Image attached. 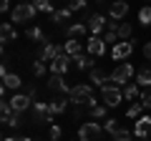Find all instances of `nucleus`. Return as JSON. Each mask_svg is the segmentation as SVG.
Masks as SVG:
<instances>
[{"label": "nucleus", "instance_id": "obj_41", "mask_svg": "<svg viewBox=\"0 0 151 141\" xmlns=\"http://www.w3.org/2000/svg\"><path fill=\"white\" fill-rule=\"evenodd\" d=\"M144 55H146V60H151V40L144 45Z\"/></svg>", "mask_w": 151, "mask_h": 141}, {"label": "nucleus", "instance_id": "obj_42", "mask_svg": "<svg viewBox=\"0 0 151 141\" xmlns=\"http://www.w3.org/2000/svg\"><path fill=\"white\" fill-rule=\"evenodd\" d=\"M25 93H28L30 98H35V86H28V88H25Z\"/></svg>", "mask_w": 151, "mask_h": 141}, {"label": "nucleus", "instance_id": "obj_20", "mask_svg": "<svg viewBox=\"0 0 151 141\" xmlns=\"http://www.w3.org/2000/svg\"><path fill=\"white\" fill-rule=\"evenodd\" d=\"M91 81L96 83V86H101V88H103V86H108L106 81H111V76H108V73H103L101 68H93V70H91Z\"/></svg>", "mask_w": 151, "mask_h": 141}, {"label": "nucleus", "instance_id": "obj_24", "mask_svg": "<svg viewBox=\"0 0 151 141\" xmlns=\"http://www.w3.org/2000/svg\"><path fill=\"white\" fill-rule=\"evenodd\" d=\"M48 106H50V114L55 116V114H63V111L68 109V101H63V98H55V101H50Z\"/></svg>", "mask_w": 151, "mask_h": 141}, {"label": "nucleus", "instance_id": "obj_33", "mask_svg": "<svg viewBox=\"0 0 151 141\" xmlns=\"http://www.w3.org/2000/svg\"><path fill=\"white\" fill-rule=\"evenodd\" d=\"M116 35H119V38H129V35H131V25H129V23H121V25H119V33H116Z\"/></svg>", "mask_w": 151, "mask_h": 141}, {"label": "nucleus", "instance_id": "obj_7", "mask_svg": "<svg viewBox=\"0 0 151 141\" xmlns=\"http://www.w3.org/2000/svg\"><path fill=\"white\" fill-rule=\"evenodd\" d=\"M58 55H63V48L60 45H53V43H43V48H40V53H38V60H48V63H53Z\"/></svg>", "mask_w": 151, "mask_h": 141}, {"label": "nucleus", "instance_id": "obj_36", "mask_svg": "<svg viewBox=\"0 0 151 141\" xmlns=\"http://www.w3.org/2000/svg\"><path fill=\"white\" fill-rule=\"evenodd\" d=\"M116 38H119V35H116V33H111V30H106V35H103V43H111V45H116Z\"/></svg>", "mask_w": 151, "mask_h": 141}, {"label": "nucleus", "instance_id": "obj_21", "mask_svg": "<svg viewBox=\"0 0 151 141\" xmlns=\"http://www.w3.org/2000/svg\"><path fill=\"white\" fill-rule=\"evenodd\" d=\"M3 86H5V88H20L23 86V78L18 76V73H8V76H3Z\"/></svg>", "mask_w": 151, "mask_h": 141}, {"label": "nucleus", "instance_id": "obj_13", "mask_svg": "<svg viewBox=\"0 0 151 141\" xmlns=\"http://www.w3.org/2000/svg\"><path fill=\"white\" fill-rule=\"evenodd\" d=\"M48 88H50V91L68 93V96H70V86L65 83V78H63V76H50V78H48Z\"/></svg>", "mask_w": 151, "mask_h": 141}, {"label": "nucleus", "instance_id": "obj_3", "mask_svg": "<svg viewBox=\"0 0 151 141\" xmlns=\"http://www.w3.org/2000/svg\"><path fill=\"white\" fill-rule=\"evenodd\" d=\"M131 76H134V68H131L129 63H121V65L113 68L111 81H113V86H129V83H131Z\"/></svg>", "mask_w": 151, "mask_h": 141}, {"label": "nucleus", "instance_id": "obj_2", "mask_svg": "<svg viewBox=\"0 0 151 141\" xmlns=\"http://www.w3.org/2000/svg\"><path fill=\"white\" fill-rule=\"evenodd\" d=\"M101 101H103V106H108V109H116V106L124 101V91H121L119 86L108 83V86L101 88Z\"/></svg>", "mask_w": 151, "mask_h": 141}, {"label": "nucleus", "instance_id": "obj_39", "mask_svg": "<svg viewBox=\"0 0 151 141\" xmlns=\"http://www.w3.org/2000/svg\"><path fill=\"white\" fill-rule=\"evenodd\" d=\"M60 134H63V131H60V126H50V139H53V141H58Z\"/></svg>", "mask_w": 151, "mask_h": 141}, {"label": "nucleus", "instance_id": "obj_35", "mask_svg": "<svg viewBox=\"0 0 151 141\" xmlns=\"http://www.w3.org/2000/svg\"><path fill=\"white\" fill-rule=\"evenodd\" d=\"M141 106H144V109H151V88L146 93H141Z\"/></svg>", "mask_w": 151, "mask_h": 141}, {"label": "nucleus", "instance_id": "obj_40", "mask_svg": "<svg viewBox=\"0 0 151 141\" xmlns=\"http://www.w3.org/2000/svg\"><path fill=\"white\" fill-rule=\"evenodd\" d=\"M108 30H111V33H119V23H116V20H108Z\"/></svg>", "mask_w": 151, "mask_h": 141}, {"label": "nucleus", "instance_id": "obj_5", "mask_svg": "<svg viewBox=\"0 0 151 141\" xmlns=\"http://www.w3.org/2000/svg\"><path fill=\"white\" fill-rule=\"evenodd\" d=\"M35 18V5L30 3H23V5H15V10L10 13V20L13 23H28Z\"/></svg>", "mask_w": 151, "mask_h": 141}, {"label": "nucleus", "instance_id": "obj_22", "mask_svg": "<svg viewBox=\"0 0 151 141\" xmlns=\"http://www.w3.org/2000/svg\"><path fill=\"white\" fill-rule=\"evenodd\" d=\"M76 60V68H81V70H93V58L91 55H78Z\"/></svg>", "mask_w": 151, "mask_h": 141}, {"label": "nucleus", "instance_id": "obj_14", "mask_svg": "<svg viewBox=\"0 0 151 141\" xmlns=\"http://www.w3.org/2000/svg\"><path fill=\"white\" fill-rule=\"evenodd\" d=\"M86 50H88V55H103L106 53V43H103V38H88Z\"/></svg>", "mask_w": 151, "mask_h": 141}, {"label": "nucleus", "instance_id": "obj_4", "mask_svg": "<svg viewBox=\"0 0 151 141\" xmlns=\"http://www.w3.org/2000/svg\"><path fill=\"white\" fill-rule=\"evenodd\" d=\"M101 126L96 124V121H86V124L78 129V141H98L101 139Z\"/></svg>", "mask_w": 151, "mask_h": 141}, {"label": "nucleus", "instance_id": "obj_37", "mask_svg": "<svg viewBox=\"0 0 151 141\" xmlns=\"http://www.w3.org/2000/svg\"><path fill=\"white\" fill-rule=\"evenodd\" d=\"M103 126H106V131H108V134H113V131L119 129V126H116V119H106V124H103Z\"/></svg>", "mask_w": 151, "mask_h": 141}, {"label": "nucleus", "instance_id": "obj_8", "mask_svg": "<svg viewBox=\"0 0 151 141\" xmlns=\"http://www.w3.org/2000/svg\"><path fill=\"white\" fill-rule=\"evenodd\" d=\"M131 53H134V43H131V40H119V43L111 48L113 60H124V58H129Z\"/></svg>", "mask_w": 151, "mask_h": 141}, {"label": "nucleus", "instance_id": "obj_23", "mask_svg": "<svg viewBox=\"0 0 151 141\" xmlns=\"http://www.w3.org/2000/svg\"><path fill=\"white\" fill-rule=\"evenodd\" d=\"M68 18H70V10H68V8H60V10H55L53 15H50V20H53L55 25H60V23H65Z\"/></svg>", "mask_w": 151, "mask_h": 141}, {"label": "nucleus", "instance_id": "obj_1", "mask_svg": "<svg viewBox=\"0 0 151 141\" xmlns=\"http://www.w3.org/2000/svg\"><path fill=\"white\" fill-rule=\"evenodd\" d=\"M70 103L73 106H98L96 103V98H93V91H91V86H73L70 88Z\"/></svg>", "mask_w": 151, "mask_h": 141}, {"label": "nucleus", "instance_id": "obj_12", "mask_svg": "<svg viewBox=\"0 0 151 141\" xmlns=\"http://www.w3.org/2000/svg\"><path fill=\"white\" fill-rule=\"evenodd\" d=\"M149 134H151V119L149 116H141V119L136 121V139L139 141H151Z\"/></svg>", "mask_w": 151, "mask_h": 141}, {"label": "nucleus", "instance_id": "obj_27", "mask_svg": "<svg viewBox=\"0 0 151 141\" xmlns=\"http://www.w3.org/2000/svg\"><path fill=\"white\" fill-rule=\"evenodd\" d=\"M139 23L141 25H151V5H146V8L139 10Z\"/></svg>", "mask_w": 151, "mask_h": 141}, {"label": "nucleus", "instance_id": "obj_31", "mask_svg": "<svg viewBox=\"0 0 151 141\" xmlns=\"http://www.w3.org/2000/svg\"><path fill=\"white\" fill-rule=\"evenodd\" d=\"M141 111H144V106H141V103H134V106L126 111V116H129V119H136V121H139V119H141Z\"/></svg>", "mask_w": 151, "mask_h": 141}, {"label": "nucleus", "instance_id": "obj_28", "mask_svg": "<svg viewBox=\"0 0 151 141\" xmlns=\"http://www.w3.org/2000/svg\"><path fill=\"white\" fill-rule=\"evenodd\" d=\"M25 35H28V38H30V40H38V43H43V30H40V28H28V30H25Z\"/></svg>", "mask_w": 151, "mask_h": 141}, {"label": "nucleus", "instance_id": "obj_30", "mask_svg": "<svg viewBox=\"0 0 151 141\" xmlns=\"http://www.w3.org/2000/svg\"><path fill=\"white\" fill-rule=\"evenodd\" d=\"M106 109H108V106L98 103V106H93V109H91V116H93V119H103V121H106Z\"/></svg>", "mask_w": 151, "mask_h": 141}, {"label": "nucleus", "instance_id": "obj_26", "mask_svg": "<svg viewBox=\"0 0 151 141\" xmlns=\"http://www.w3.org/2000/svg\"><path fill=\"white\" fill-rule=\"evenodd\" d=\"M3 124L10 126V129H20V126H23V116L20 114H10L8 119H3Z\"/></svg>", "mask_w": 151, "mask_h": 141}, {"label": "nucleus", "instance_id": "obj_19", "mask_svg": "<svg viewBox=\"0 0 151 141\" xmlns=\"http://www.w3.org/2000/svg\"><path fill=\"white\" fill-rule=\"evenodd\" d=\"M136 83L139 86H151V65H144V68L136 70Z\"/></svg>", "mask_w": 151, "mask_h": 141}, {"label": "nucleus", "instance_id": "obj_38", "mask_svg": "<svg viewBox=\"0 0 151 141\" xmlns=\"http://www.w3.org/2000/svg\"><path fill=\"white\" fill-rule=\"evenodd\" d=\"M83 8H86V3H83V0H76V3H70V5H68V10L73 13V10H83Z\"/></svg>", "mask_w": 151, "mask_h": 141}, {"label": "nucleus", "instance_id": "obj_6", "mask_svg": "<svg viewBox=\"0 0 151 141\" xmlns=\"http://www.w3.org/2000/svg\"><path fill=\"white\" fill-rule=\"evenodd\" d=\"M106 25H108V20L103 15H88L86 18V28H88V33H93V38H101Z\"/></svg>", "mask_w": 151, "mask_h": 141}, {"label": "nucleus", "instance_id": "obj_10", "mask_svg": "<svg viewBox=\"0 0 151 141\" xmlns=\"http://www.w3.org/2000/svg\"><path fill=\"white\" fill-rule=\"evenodd\" d=\"M8 101H10V106H13V111H15V114H23V111L30 109V101H33V98L28 96V93H15V96L8 98Z\"/></svg>", "mask_w": 151, "mask_h": 141}, {"label": "nucleus", "instance_id": "obj_18", "mask_svg": "<svg viewBox=\"0 0 151 141\" xmlns=\"http://www.w3.org/2000/svg\"><path fill=\"white\" fill-rule=\"evenodd\" d=\"M0 38H3V43H10V40L18 38V33H15V28H13V23H3V25H0Z\"/></svg>", "mask_w": 151, "mask_h": 141}, {"label": "nucleus", "instance_id": "obj_25", "mask_svg": "<svg viewBox=\"0 0 151 141\" xmlns=\"http://www.w3.org/2000/svg\"><path fill=\"white\" fill-rule=\"evenodd\" d=\"M111 136H113V141H134V134L129 129H116Z\"/></svg>", "mask_w": 151, "mask_h": 141}, {"label": "nucleus", "instance_id": "obj_15", "mask_svg": "<svg viewBox=\"0 0 151 141\" xmlns=\"http://www.w3.org/2000/svg\"><path fill=\"white\" fill-rule=\"evenodd\" d=\"M86 33H88L86 23H73V25H68V30H65V35H68V40H78V38H83Z\"/></svg>", "mask_w": 151, "mask_h": 141}, {"label": "nucleus", "instance_id": "obj_32", "mask_svg": "<svg viewBox=\"0 0 151 141\" xmlns=\"http://www.w3.org/2000/svg\"><path fill=\"white\" fill-rule=\"evenodd\" d=\"M33 5H35V10H40V13H50V15H53V5H50V3H45V0H38V3H33Z\"/></svg>", "mask_w": 151, "mask_h": 141}, {"label": "nucleus", "instance_id": "obj_11", "mask_svg": "<svg viewBox=\"0 0 151 141\" xmlns=\"http://www.w3.org/2000/svg\"><path fill=\"white\" fill-rule=\"evenodd\" d=\"M70 60H73V58H70V55H65V53L58 55V58L50 63V73H53V76H63L65 70L70 68Z\"/></svg>", "mask_w": 151, "mask_h": 141}, {"label": "nucleus", "instance_id": "obj_34", "mask_svg": "<svg viewBox=\"0 0 151 141\" xmlns=\"http://www.w3.org/2000/svg\"><path fill=\"white\" fill-rule=\"evenodd\" d=\"M33 73H35V76H43L45 73V63L43 60H35V63H33Z\"/></svg>", "mask_w": 151, "mask_h": 141}, {"label": "nucleus", "instance_id": "obj_16", "mask_svg": "<svg viewBox=\"0 0 151 141\" xmlns=\"http://www.w3.org/2000/svg\"><path fill=\"white\" fill-rule=\"evenodd\" d=\"M63 50H65V55H70V58H78V55H83V45H81V40H65Z\"/></svg>", "mask_w": 151, "mask_h": 141}, {"label": "nucleus", "instance_id": "obj_43", "mask_svg": "<svg viewBox=\"0 0 151 141\" xmlns=\"http://www.w3.org/2000/svg\"><path fill=\"white\" fill-rule=\"evenodd\" d=\"M15 141H33V139H28V136H20V139H15Z\"/></svg>", "mask_w": 151, "mask_h": 141}, {"label": "nucleus", "instance_id": "obj_29", "mask_svg": "<svg viewBox=\"0 0 151 141\" xmlns=\"http://www.w3.org/2000/svg\"><path fill=\"white\" fill-rule=\"evenodd\" d=\"M139 96V83H129L124 86V98H136Z\"/></svg>", "mask_w": 151, "mask_h": 141}, {"label": "nucleus", "instance_id": "obj_9", "mask_svg": "<svg viewBox=\"0 0 151 141\" xmlns=\"http://www.w3.org/2000/svg\"><path fill=\"white\" fill-rule=\"evenodd\" d=\"M33 121L35 124H48V121H53V114H50L48 103H35L33 106Z\"/></svg>", "mask_w": 151, "mask_h": 141}, {"label": "nucleus", "instance_id": "obj_17", "mask_svg": "<svg viewBox=\"0 0 151 141\" xmlns=\"http://www.w3.org/2000/svg\"><path fill=\"white\" fill-rule=\"evenodd\" d=\"M126 13H129V5H126V3H113V5L108 8V15H111V20H121Z\"/></svg>", "mask_w": 151, "mask_h": 141}]
</instances>
